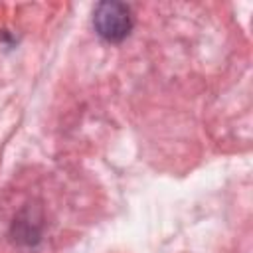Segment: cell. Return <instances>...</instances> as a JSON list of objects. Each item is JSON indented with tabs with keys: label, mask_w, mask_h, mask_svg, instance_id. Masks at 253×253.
Returning a JSON list of instances; mask_svg holds the SVG:
<instances>
[{
	"label": "cell",
	"mask_w": 253,
	"mask_h": 253,
	"mask_svg": "<svg viewBox=\"0 0 253 253\" xmlns=\"http://www.w3.org/2000/svg\"><path fill=\"white\" fill-rule=\"evenodd\" d=\"M93 24L97 34L107 42H121L132 30V14L126 4L101 2L95 8Z\"/></svg>",
	"instance_id": "obj_1"
}]
</instances>
